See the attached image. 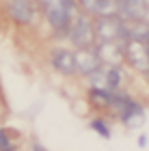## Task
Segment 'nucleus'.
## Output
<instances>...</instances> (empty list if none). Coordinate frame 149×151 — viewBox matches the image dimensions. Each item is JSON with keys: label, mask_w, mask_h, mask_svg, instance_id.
Masks as SVG:
<instances>
[{"label": "nucleus", "mask_w": 149, "mask_h": 151, "mask_svg": "<svg viewBox=\"0 0 149 151\" xmlns=\"http://www.w3.org/2000/svg\"><path fill=\"white\" fill-rule=\"evenodd\" d=\"M6 11H9L13 22H17L22 26H28V24H32V19H35L37 6H35V0H9V2H6Z\"/></svg>", "instance_id": "5"}, {"label": "nucleus", "mask_w": 149, "mask_h": 151, "mask_svg": "<svg viewBox=\"0 0 149 151\" xmlns=\"http://www.w3.org/2000/svg\"><path fill=\"white\" fill-rule=\"evenodd\" d=\"M112 95L114 91L110 88H101V86H91L89 91V101L99 110H106V108H112Z\"/></svg>", "instance_id": "9"}, {"label": "nucleus", "mask_w": 149, "mask_h": 151, "mask_svg": "<svg viewBox=\"0 0 149 151\" xmlns=\"http://www.w3.org/2000/svg\"><path fill=\"white\" fill-rule=\"evenodd\" d=\"M119 119H121V123H123L125 127H138L140 123L145 121V108L140 106L138 101H132V106L127 108Z\"/></svg>", "instance_id": "10"}, {"label": "nucleus", "mask_w": 149, "mask_h": 151, "mask_svg": "<svg viewBox=\"0 0 149 151\" xmlns=\"http://www.w3.org/2000/svg\"><path fill=\"white\" fill-rule=\"evenodd\" d=\"M93 28H95V43L97 41H123L125 39V22L119 15L95 17Z\"/></svg>", "instance_id": "2"}, {"label": "nucleus", "mask_w": 149, "mask_h": 151, "mask_svg": "<svg viewBox=\"0 0 149 151\" xmlns=\"http://www.w3.org/2000/svg\"><path fill=\"white\" fill-rule=\"evenodd\" d=\"M32 151H45V149H43L41 145H39V142H35V149H32Z\"/></svg>", "instance_id": "15"}, {"label": "nucleus", "mask_w": 149, "mask_h": 151, "mask_svg": "<svg viewBox=\"0 0 149 151\" xmlns=\"http://www.w3.org/2000/svg\"><path fill=\"white\" fill-rule=\"evenodd\" d=\"M52 67L56 69L58 73L63 76H73L76 73V63H73V52L67 50V47H56L52 52V58H50Z\"/></svg>", "instance_id": "8"}, {"label": "nucleus", "mask_w": 149, "mask_h": 151, "mask_svg": "<svg viewBox=\"0 0 149 151\" xmlns=\"http://www.w3.org/2000/svg\"><path fill=\"white\" fill-rule=\"evenodd\" d=\"M104 78H106V88L110 91H117L121 86V65H114V67H104Z\"/></svg>", "instance_id": "11"}, {"label": "nucleus", "mask_w": 149, "mask_h": 151, "mask_svg": "<svg viewBox=\"0 0 149 151\" xmlns=\"http://www.w3.org/2000/svg\"><path fill=\"white\" fill-rule=\"evenodd\" d=\"M73 63H76V71L80 76H91L101 67L95 47H78L73 52Z\"/></svg>", "instance_id": "6"}, {"label": "nucleus", "mask_w": 149, "mask_h": 151, "mask_svg": "<svg viewBox=\"0 0 149 151\" xmlns=\"http://www.w3.org/2000/svg\"><path fill=\"white\" fill-rule=\"evenodd\" d=\"M145 45H147V54H149V41H145Z\"/></svg>", "instance_id": "16"}, {"label": "nucleus", "mask_w": 149, "mask_h": 151, "mask_svg": "<svg viewBox=\"0 0 149 151\" xmlns=\"http://www.w3.org/2000/svg\"><path fill=\"white\" fill-rule=\"evenodd\" d=\"M123 63L134 67L136 71H149V54H147V45L145 41L138 39H123Z\"/></svg>", "instance_id": "3"}, {"label": "nucleus", "mask_w": 149, "mask_h": 151, "mask_svg": "<svg viewBox=\"0 0 149 151\" xmlns=\"http://www.w3.org/2000/svg\"><path fill=\"white\" fill-rule=\"evenodd\" d=\"M91 127L95 129L101 138H110V136H112V134H110V127H108V123H106L104 119H95V121L91 123Z\"/></svg>", "instance_id": "12"}, {"label": "nucleus", "mask_w": 149, "mask_h": 151, "mask_svg": "<svg viewBox=\"0 0 149 151\" xmlns=\"http://www.w3.org/2000/svg\"><path fill=\"white\" fill-rule=\"evenodd\" d=\"M67 37L76 47H93L95 45V28H93V17H89L86 13L78 11L73 15Z\"/></svg>", "instance_id": "1"}, {"label": "nucleus", "mask_w": 149, "mask_h": 151, "mask_svg": "<svg viewBox=\"0 0 149 151\" xmlns=\"http://www.w3.org/2000/svg\"><path fill=\"white\" fill-rule=\"evenodd\" d=\"M93 47L101 67H114L123 63V41H97Z\"/></svg>", "instance_id": "4"}, {"label": "nucleus", "mask_w": 149, "mask_h": 151, "mask_svg": "<svg viewBox=\"0 0 149 151\" xmlns=\"http://www.w3.org/2000/svg\"><path fill=\"white\" fill-rule=\"evenodd\" d=\"M117 15L123 22L145 19V0H117Z\"/></svg>", "instance_id": "7"}, {"label": "nucleus", "mask_w": 149, "mask_h": 151, "mask_svg": "<svg viewBox=\"0 0 149 151\" xmlns=\"http://www.w3.org/2000/svg\"><path fill=\"white\" fill-rule=\"evenodd\" d=\"M147 145V136L143 134V136H138V147H145Z\"/></svg>", "instance_id": "14"}, {"label": "nucleus", "mask_w": 149, "mask_h": 151, "mask_svg": "<svg viewBox=\"0 0 149 151\" xmlns=\"http://www.w3.org/2000/svg\"><path fill=\"white\" fill-rule=\"evenodd\" d=\"M147 73H149V71H147Z\"/></svg>", "instance_id": "17"}, {"label": "nucleus", "mask_w": 149, "mask_h": 151, "mask_svg": "<svg viewBox=\"0 0 149 151\" xmlns=\"http://www.w3.org/2000/svg\"><path fill=\"white\" fill-rule=\"evenodd\" d=\"M9 129H0V151H13V145L9 140Z\"/></svg>", "instance_id": "13"}]
</instances>
